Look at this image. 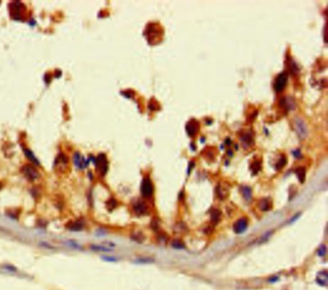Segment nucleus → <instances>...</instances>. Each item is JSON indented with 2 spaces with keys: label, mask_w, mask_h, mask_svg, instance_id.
Returning <instances> with one entry per match:
<instances>
[{
  "label": "nucleus",
  "mask_w": 328,
  "mask_h": 290,
  "mask_svg": "<svg viewBox=\"0 0 328 290\" xmlns=\"http://www.w3.org/2000/svg\"><path fill=\"white\" fill-rule=\"evenodd\" d=\"M10 14L14 20L20 21L23 19L26 7L23 3L19 1H14L10 3Z\"/></svg>",
  "instance_id": "f257e3e1"
},
{
  "label": "nucleus",
  "mask_w": 328,
  "mask_h": 290,
  "mask_svg": "<svg viewBox=\"0 0 328 290\" xmlns=\"http://www.w3.org/2000/svg\"><path fill=\"white\" fill-rule=\"evenodd\" d=\"M21 172L30 182L35 181L40 176L38 170L33 164L31 163H26L21 168Z\"/></svg>",
  "instance_id": "f03ea898"
},
{
  "label": "nucleus",
  "mask_w": 328,
  "mask_h": 290,
  "mask_svg": "<svg viewBox=\"0 0 328 290\" xmlns=\"http://www.w3.org/2000/svg\"><path fill=\"white\" fill-rule=\"evenodd\" d=\"M294 128L298 137L301 140L306 139L308 135V128L305 122L299 117H296L294 121Z\"/></svg>",
  "instance_id": "7ed1b4c3"
},
{
  "label": "nucleus",
  "mask_w": 328,
  "mask_h": 290,
  "mask_svg": "<svg viewBox=\"0 0 328 290\" xmlns=\"http://www.w3.org/2000/svg\"><path fill=\"white\" fill-rule=\"evenodd\" d=\"M140 192L142 195L145 197H150L153 195L154 187L153 183L149 178H144L141 183Z\"/></svg>",
  "instance_id": "20e7f679"
},
{
  "label": "nucleus",
  "mask_w": 328,
  "mask_h": 290,
  "mask_svg": "<svg viewBox=\"0 0 328 290\" xmlns=\"http://www.w3.org/2000/svg\"><path fill=\"white\" fill-rule=\"evenodd\" d=\"M288 81V74L285 71L281 72L276 77L274 84V90L276 92H281L287 85Z\"/></svg>",
  "instance_id": "39448f33"
},
{
  "label": "nucleus",
  "mask_w": 328,
  "mask_h": 290,
  "mask_svg": "<svg viewBox=\"0 0 328 290\" xmlns=\"http://www.w3.org/2000/svg\"><path fill=\"white\" fill-rule=\"evenodd\" d=\"M95 165L97 170L100 172L101 176H105L108 170V162L106 156L103 154H101L96 158Z\"/></svg>",
  "instance_id": "423d86ee"
},
{
  "label": "nucleus",
  "mask_w": 328,
  "mask_h": 290,
  "mask_svg": "<svg viewBox=\"0 0 328 290\" xmlns=\"http://www.w3.org/2000/svg\"><path fill=\"white\" fill-rule=\"evenodd\" d=\"M133 210L137 215L142 216V215H145L148 213L149 208H148L147 204L143 201L138 200L133 204Z\"/></svg>",
  "instance_id": "0eeeda50"
},
{
  "label": "nucleus",
  "mask_w": 328,
  "mask_h": 290,
  "mask_svg": "<svg viewBox=\"0 0 328 290\" xmlns=\"http://www.w3.org/2000/svg\"><path fill=\"white\" fill-rule=\"evenodd\" d=\"M248 222L247 219L244 218H240L233 225V230L237 234H242L246 230L247 227H248Z\"/></svg>",
  "instance_id": "6e6552de"
},
{
  "label": "nucleus",
  "mask_w": 328,
  "mask_h": 290,
  "mask_svg": "<svg viewBox=\"0 0 328 290\" xmlns=\"http://www.w3.org/2000/svg\"><path fill=\"white\" fill-rule=\"evenodd\" d=\"M199 128V122L196 121V120H191L190 121L186 126V130L187 132L188 135L190 136H194L196 135L197 133L198 132V130Z\"/></svg>",
  "instance_id": "1a4fd4ad"
},
{
  "label": "nucleus",
  "mask_w": 328,
  "mask_h": 290,
  "mask_svg": "<svg viewBox=\"0 0 328 290\" xmlns=\"http://www.w3.org/2000/svg\"><path fill=\"white\" fill-rule=\"evenodd\" d=\"M73 161L74 163L75 164L76 167L79 168L83 169L85 168L87 165L89 164V161H86L84 158H83L80 153H76L73 156Z\"/></svg>",
  "instance_id": "9d476101"
},
{
  "label": "nucleus",
  "mask_w": 328,
  "mask_h": 290,
  "mask_svg": "<svg viewBox=\"0 0 328 290\" xmlns=\"http://www.w3.org/2000/svg\"><path fill=\"white\" fill-rule=\"evenodd\" d=\"M280 107L285 110H292L295 108V102L290 97L283 98L280 102Z\"/></svg>",
  "instance_id": "9b49d317"
},
{
  "label": "nucleus",
  "mask_w": 328,
  "mask_h": 290,
  "mask_svg": "<svg viewBox=\"0 0 328 290\" xmlns=\"http://www.w3.org/2000/svg\"><path fill=\"white\" fill-rule=\"evenodd\" d=\"M240 192L244 199L249 202L252 199V189L248 186H242L240 188Z\"/></svg>",
  "instance_id": "f8f14e48"
},
{
  "label": "nucleus",
  "mask_w": 328,
  "mask_h": 290,
  "mask_svg": "<svg viewBox=\"0 0 328 290\" xmlns=\"http://www.w3.org/2000/svg\"><path fill=\"white\" fill-rule=\"evenodd\" d=\"M258 207L263 211H267L270 210L273 207V203L269 199L264 198L261 199L258 203Z\"/></svg>",
  "instance_id": "ddd939ff"
},
{
  "label": "nucleus",
  "mask_w": 328,
  "mask_h": 290,
  "mask_svg": "<svg viewBox=\"0 0 328 290\" xmlns=\"http://www.w3.org/2000/svg\"><path fill=\"white\" fill-rule=\"evenodd\" d=\"M83 223L81 220H76L68 224V228L72 231H80L83 228Z\"/></svg>",
  "instance_id": "4468645a"
},
{
  "label": "nucleus",
  "mask_w": 328,
  "mask_h": 290,
  "mask_svg": "<svg viewBox=\"0 0 328 290\" xmlns=\"http://www.w3.org/2000/svg\"><path fill=\"white\" fill-rule=\"evenodd\" d=\"M241 140L244 146H250L253 143V136L252 134L249 132H247L243 134L241 136Z\"/></svg>",
  "instance_id": "2eb2a0df"
},
{
  "label": "nucleus",
  "mask_w": 328,
  "mask_h": 290,
  "mask_svg": "<svg viewBox=\"0 0 328 290\" xmlns=\"http://www.w3.org/2000/svg\"><path fill=\"white\" fill-rule=\"evenodd\" d=\"M24 155L26 156V158L28 159V160H29L31 162V163H33L35 165H38L40 164L39 161L37 160V158L35 157V156L34 155V154L30 149H27V148L24 149Z\"/></svg>",
  "instance_id": "dca6fc26"
},
{
  "label": "nucleus",
  "mask_w": 328,
  "mask_h": 290,
  "mask_svg": "<svg viewBox=\"0 0 328 290\" xmlns=\"http://www.w3.org/2000/svg\"><path fill=\"white\" fill-rule=\"evenodd\" d=\"M295 173L297 176L299 182L301 183H304L306 179V169L303 167H299L296 168Z\"/></svg>",
  "instance_id": "f3484780"
},
{
  "label": "nucleus",
  "mask_w": 328,
  "mask_h": 290,
  "mask_svg": "<svg viewBox=\"0 0 328 290\" xmlns=\"http://www.w3.org/2000/svg\"><path fill=\"white\" fill-rule=\"evenodd\" d=\"M327 274L326 272H321L319 273L317 277V281L321 286H327Z\"/></svg>",
  "instance_id": "a211bd4d"
},
{
  "label": "nucleus",
  "mask_w": 328,
  "mask_h": 290,
  "mask_svg": "<svg viewBox=\"0 0 328 290\" xmlns=\"http://www.w3.org/2000/svg\"><path fill=\"white\" fill-rule=\"evenodd\" d=\"M131 238L133 240V241H135V242L139 243H142L144 242L145 237H144V235L142 234V232H135L134 233H132V236H131Z\"/></svg>",
  "instance_id": "6ab92c4d"
},
{
  "label": "nucleus",
  "mask_w": 328,
  "mask_h": 290,
  "mask_svg": "<svg viewBox=\"0 0 328 290\" xmlns=\"http://www.w3.org/2000/svg\"><path fill=\"white\" fill-rule=\"evenodd\" d=\"M171 247L172 248L176 249H182L185 247L184 245V243L182 242V241L178 239H175L173 240L171 242Z\"/></svg>",
  "instance_id": "aec40b11"
},
{
  "label": "nucleus",
  "mask_w": 328,
  "mask_h": 290,
  "mask_svg": "<svg viewBox=\"0 0 328 290\" xmlns=\"http://www.w3.org/2000/svg\"><path fill=\"white\" fill-rule=\"evenodd\" d=\"M135 263L137 264H150L154 263V259L151 257H141L137 259Z\"/></svg>",
  "instance_id": "412c9836"
},
{
  "label": "nucleus",
  "mask_w": 328,
  "mask_h": 290,
  "mask_svg": "<svg viewBox=\"0 0 328 290\" xmlns=\"http://www.w3.org/2000/svg\"><path fill=\"white\" fill-rule=\"evenodd\" d=\"M261 169V163L260 161L256 160L252 163L251 165V170L253 174H256Z\"/></svg>",
  "instance_id": "4be33fe9"
},
{
  "label": "nucleus",
  "mask_w": 328,
  "mask_h": 290,
  "mask_svg": "<svg viewBox=\"0 0 328 290\" xmlns=\"http://www.w3.org/2000/svg\"><path fill=\"white\" fill-rule=\"evenodd\" d=\"M211 221L214 223H217L220 220L221 218V212L218 210H214L211 212Z\"/></svg>",
  "instance_id": "5701e85b"
},
{
  "label": "nucleus",
  "mask_w": 328,
  "mask_h": 290,
  "mask_svg": "<svg viewBox=\"0 0 328 290\" xmlns=\"http://www.w3.org/2000/svg\"><path fill=\"white\" fill-rule=\"evenodd\" d=\"M287 162V160L286 157H281L279 160V161H277V163L276 165V170H277V171H280V170L283 168L285 167V166L286 165Z\"/></svg>",
  "instance_id": "b1692460"
},
{
  "label": "nucleus",
  "mask_w": 328,
  "mask_h": 290,
  "mask_svg": "<svg viewBox=\"0 0 328 290\" xmlns=\"http://www.w3.org/2000/svg\"><path fill=\"white\" fill-rule=\"evenodd\" d=\"M117 201H116L115 199H110L108 201H107V209L112 210L113 209H114V208L117 206Z\"/></svg>",
  "instance_id": "393cba45"
},
{
  "label": "nucleus",
  "mask_w": 328,
  "mask_h": 290,
  "mask_svg": "<svg viewBox=\"0 0 328 290\" xmlns=\"http://www.w3.org/2000/svg\"><path fill=\"white\" fill-rule=\"evenodd\" d=\"M20 212L19 210H16V209H13V210H9L7 211V215H9V217H11L12 218H17L18 217V215H19Z\"/></svg>",
  "instance_id": "a878e982"
},
{
  "label": "nucleus",
  "mask_w": 328,
  "mask_h": 290,
  "mask_svg": "<svg viewBox=\"0 0 328 290\" xmlns=\"http://www.w3.org/2000/svg\"><path fill=\"white\" fill-rule=\"evenodd\" d=\"M91 249L92 250H97V251H103V252H110L111 251L110 249H109L108 248H106V247H104L103 246H100V245H92L91 247Z\"/></svg>",
  "instance_id": "bb28decb"
},
{
  "label": "nucleus",
  "mask_w": 328,
  "mask_h": 290,
  "mask_svg": "<svg viewBox=\"0 0 328 290\" xmlns=\"http://www.w3.org/2000/svg\"><path fill=\"white\" fill-rule=\"evenodd\" d=\"M151 227L152 228L153 231H157L159 228V222L156 219H153L152 222H151Z\"/></svg>",
  "instance_id": "cd10ccee"
},
{
  "label": "nucleus",
  "mask_w": 328,
  "mask_h": 290,
  "mask_svg": "<svg viewBox=\"0 0 328 290\" xmlns=\"http://www.w3.org/2000/svg\"><path fill=\"white\" fill-rule=\"evenodd\" d=\"M318 253H319V256H323L325 255L326 253V248L325 245H322L321 247H320V248L319 249V250H318Z\"/></svg>",
  "instance_id": "c85d7f7f"
},
{
  "label": "nucleus",
  "mask_w": 328,
  "mask_h": 290,
  "mask_svg": "<svg viewBox=\"0 0 328 290\" xmlns=\"http://www.w3.org/2000/svg\"><path fill=\"white\" fill-rule=\"evenodd\" d=\"M158 240H159V241L161 243H164L165 242H167V236L165 235V234H163V233H162V234L159 235V236H158Z\"/></svg>",
  "instance_id": "c756f323"
},
{
  "label": "nucleus",
  "mask_w": 328,
  "mask_h": 290,
  "mask_svg": "<svg viewBox=\"0 0 328 290\" xmlns=\"http://www.w3.org/2000/svg\"><path fill=\"white\" fill-rule=\"evenodd\" d=\"M102 259L103 260H105L107 261H109V262H115V261H117V259L116 258L114 257H110V256H103L102 257Z\"/></svg>",
  "instance_id": "7c9ffc66"
},
{
  "label": "nucleus",
  "mask_w": 328,
  "mask_h": 290,
  "mask_svg": "<svg viewBox=\"0 0 328 290\" xmlns=\"http://www.w3.org/2000/svg\"><path fill=\"white\" fill-rule=\"evenodd\" d=\"M293 154L296 158H300L301 156V153L299 150H295L293 152Z\"/></svg>",
  "instance_id": "2f4dec72"
},
{
  "label": "nucleus",
  "mask_w": 328,
  "mask_h": 290,
  "mask_svg": "<svg viewBox=\"0 0 328 290\" xmlns=\"http://www.w3.org/2000/svg\"><path fill=\"white\" fill-rule=\"evenodd\" d=\"M3 183H2V182H1V181H0V190H1L3 188Z\"/></svg>",
  "instance_id": "473e14b6"
}]
</instances>
